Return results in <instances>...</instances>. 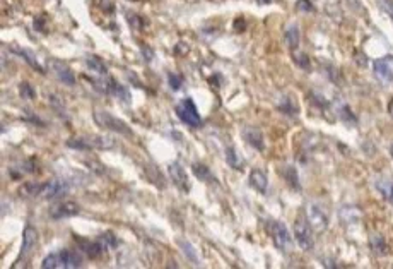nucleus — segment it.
<instances>
[{
  "mask_svg": "<svg viewBox=\"0 0 393 269\" xmlns=\"http://www.w3.org/2000/svg\"><path fill=\"white\" fill-rule=\"evenodd\" d=\"M373 69L378 79H381L386 84H393V55L378 58L373 64Z\"/></svg>",
  "mask_w": 393,
  "mask_h": 269,
  "instance_id": "9",
  "label": "nucleus"
},
{
  "mask_svg": "<svg viewBox=\"0 0 393 269\" xmlns=\"http://www.w3.org/2000/svg\"><path fill=\"white\" fill-rule=\"evenodd\" d=\"M142 53H144V57H146V60H147V62H151V60H152V55H154V53H152L151 48H146V47H144V45H142Z\"/></svg>",
  "mask_w": 393,
  "mask_h": 269,
  "instance_id": "34",
  "label": "nucleus"
},
{
  "mask_svg": "<svg viewBox=\"0 0 393 269\" xmlns=\"http://www.w3.org/2000/svg\"><path fill=\"white\" fill-rule=\"evenodd\" d=\"M168 173L171 177V180L174 182V185L178 187L180 190L183 192H188L190 190V180H188V175H187V170H185L178 161L171 163L168 167Z\"/></svg>",
  "mask_w": 393,
  "mask_h": 269,
  "instance_id": "11",
  "label": "nucleus"
},
{
  "mask_svg": "<svg viewBox=\"0 0 393 269\" xmlns=\"http://www.w3.org/2000/svg\"><path fill=\"white\" fill-rule=\"evenodd\" d=\"M391 156H393V146H391Z\"/></svg>",
  "mask_w": 393,
  "mask_h": 269,
  "instance_id": "37",
  "label": "nucleus"
},
{
  "mask_svg": "<svg viewBox=\"0 0 393 269\" xmlns=\"http://www.w3.org/2000/svg\"><path fill=\"white\" fill-rule=\"evenodd\" d=\"M11 52L12 53H17V55H21L22 58H24L28 64L33 67L34 70H38L39 74H45V69L43 65L38 62V58H36V55L31 50H28V48H21V47H11Z\"/></svg>",
  "mask_w": 393,
  "mask_h": 269,
  "instance_id": "16",
  "label": "nucleus"
},
{
  "mask_svg": "<svg viewBox=\"0 0 393 269\" xmlns=\"http://www.w3.org/2000/svg\"><path fill=\"white\" fill-rule=\"evenodd\" d=\"M128 22H130V26L132 28H135V29H139L141 28V22H139V16L137 14H128Z\"/></svg>",
  "mask_w": 393,
  "mask_h": 269,
  "instance_id": "33",
  "label": "nucleus"
},
{
  "mask_svg": "<svg viewBox=\"0 0 393 269\" xmlns=\"http://www.w3.org/2000/svg\"><path fill=\"white\" fill-rule=\"evenodd\" d=\"M250 183L253 189H256L261 194L267 192V187H269V180H267V175H265L261 170H251L250 173Z\"/></svg>",
  "mask_w": 393,
  "mask_h": 269,
  "instance_id": "17",
  "label": "nucleus"
},
{
  "mask_svg": "<svg viewBox=\"0 0 393 269\" xmlns=\"http://www.w3.org/2000/svg\"><path fill=\"white\" fill-rule=\"evenodd\" d=\"M93 119L101 129H106V131H113L118 134H125V136H132V131L126 125L123 120L116 119L115 115L110 113L106 110H94L93 111Z\"/></svg>",
  "mask_w": 393,
  "mask_h": 269,
  "instance_id": "2",
  "label": "nucleus"
},
{
  "mask_svg": "<svg viewBox=\"0 0 393 269\" xmlns=\"http://www.w3.org/2000/svg\"><path fill=\"white\" fill-rule=\"evenodd\" d=\"M82 266V257L77 252H72V250H58L47 255L41 262L43 269H52V267H62V269H75Z\"/></svg>",
  "mask_w": 393,
  "mask_h": 269,
  "instance_id": "1",
  "label": "nucleus"
},
{
  "mask_svg": "<svg viewBox=\"0 0 393 269\" xmlns=\"http://www.w3.org/2000/svg\"><path fill=\"white\" fill-rule=\"evenodd\" d=\"M306 219L316 233H323L328 228V223H330L327 211L320 204H310L306 208Z\"/></svg>",
  "mask_w": 393,
  "mask_h": 269,
  "instance_id": "6",
  "label": "nucleus"
},
{
  "mask_svg": "<svg viewBox=\"0 0 393 269\" xmlns=\"http://www.w3.org/2000/svg\"><path fill=\"white\" fill-rule=\"evenodd\" d=\"M258 4H270V0H258Z\"/></svg>",
  "mask_w": 393,
  "mask_h": 269,
  "instance_id": "36",
  "label": "nucleus"
},
{
  "mask_svg": "<svg viewBox=\"0 0 393 269\" xmlns=\"http://www.w3.org/2000/svg\"><path fill=\"white\" fill-rule=\"evenodd\" d=\"M85 65H88V69L93 70L94 74H98V75H108V67H106V64H105V62H103L99 57H96V55H91V57L85 58Z\"/></svg>",
  "mask_w": 393,
  "mask_h": 269,
  "instance_id": "18",
  "label": "nucleus"
},
{
  "mask_svg": "<svg viewBox=\"0 0 393 269\" xmlns=\"http://www.w3.org/2000/svg\"><path fill=\"white\" fill-rule=\"evenodd\" d=\"M228 163L236 170H239V167H241V161L238 160V155H236V149H234V147H229L228 149Z\"/></svg>",
  "mask_w": 393,
  "mask_h": 269,
  "instance_id": "26",
  "label": "nucleus"
},
{
  "mask_svg": "<svg viewBox=\"0 0 393 269\" xmlns=\"http://www.w3.org/2000/svg\"><path fill=\"white\" fill-rule=\"evenodd\" d=\"M192 170H193V173H195V177L198 178V180H202V182H212V180H214V177H212L210 170L207 168L205 165L195 163V165L192 167Z\"/></svg>",
  "mask_w": 393,
  "mask_h": 269,
  "instance_id": "22",
  "label": "nucleus"
},
{
  "mask_svg": "<svg viewBox=\"0 0 393 269\" xmlns=\"http://www.w3.org/2000/svg\"><path fill=\"white\" fill-rule=\"evenodd\" d=\"M36 244H38V232H36L33 226H26L24 233H22V247H21V254H19L17 262H19L21 259H28L29 255L33 254Z\"/></svg>",
  "mask_w": 393,
  "mask_h": 269,
  "instance_id": "12",
  "label": "nucleus"
},
{
  "mask_svg": "<svg viewBox=\"0 0 393 269\" xmlns=\"http://www.w3.org/2000/svg\"><path fill=\"white\" fill-rule=\"evenodd\" d=\"M34 28L38 31H41V33H45V17L43 16H39L34 19Z\"/></svg>",
  "mask_w": 393,
  "mask_h": 269,
  "instance_id": "32",
  "label": "nucleus"
},
{
  "mask_svg": "<svg viewBox=\"0 0 393 269\" xmlns=\"http://www.w3.org/2000/svg\"><path fill=\"white\" fill-rule=\"evenodd\" d=\"M168 81H169L171 89H174V91H178V89L182 88V84H183V78H182V75L173 74V72L168 75Z\"/></svg>",
  "mask_w": 393,
  "mask_h": 269,
  "instance_id": "27",
  "label": "nucleus"
},
{
  "mask_svg": "<svg viewBox=\"0 0 393 269\" xmlns=\"http://www.w3.org/2000/svg\"><path fill=\"white\" fill-rule=\"evenodd\" d=\"M294 60H296V64L297 65H301V67H308L310 65V60H308V57L304 55V53H299V55H294Z\"/></svg>",
  "mask_w": 393,
  "mask_h": 269,
  "instance_id": "30",
  "label": "nucleus"
},
{
  "mask_svg": "<svg viewBox=\"0 0 393 269\" xmlns=\"http://www.w3.org/2000/svg\"><path fill=\"white\" fill-rule=\"evenodd\" d=\"M379 6L383 7V11H385L393 21V0H379Z\"/></svg>",
  "mask_w": 393,
  "mask_h": 269,
  "instance_id": "28",
  "label": "nucleus"
},
{
  "mask_svg": "<svg viewBox=\"0 0 393 269\" xmlns=\"http://www.w3.org/2000/svg\"><path fill=\"white\" fill-rule=\"evenodd\" d=\"M369 245H371V250L376 255H385L386 254V242H385V237L383 235H371L369 237Z\"/></svg>",
  "mask_w": 393,
  "mask_h": 269,
  "instance_id": "19",
  "label": "nucleus"
},
{
  "mask_svg": "<svg viewBox=\"0 0 393 269\" xmlns=\"http://www.w3.org/2000/svg\"><path fill=\"white\" fill-rule=\"evenodd\" d=\"M313 228L310 226L308 219H306L302 214L296 218L294 221V237H296V242L297 245L302 249V250H311L313 249V233H311Z\"/></svg>",
  "mask_w": 393,
  "mask_h": 269,
  "instance_id": "5",
  "label": "nucleus"
},
{
  "mask_svg": "<svg viewBox=\"0 0 393 269\" xmlns=\"http://www.w3.org/2000/svg\"><path fill=\"white\" fill-rule=\"evenodd\" d=\"M281 110L286 111L287 115H294V111H296V108L292 106L291 100H287V98H286V101H284V105H281Z\"/></svg>",
  "mask_w": 393,
  "mask_h": 269,
  "instance_id": "31",
  "label": "nucleus"
},
{
  "mask_svg": "<svg viewBox=\"0 0 393 269\" xmlns=\"http://www.w3.org/2000/svg\"><path fill=\"white\" fill-rule=\"evenodd\" d=\"M286 43L289 45V48H297V45H299V28H297L296 24L289 26V28L286 29Z\"/></svg>",
  "mask_w": 393,
  "mask_h": 269,
  "instance_id": "21",
  "label": "nucleus"
},
{
  "mask_svg": "<svg viewBox=\"0 0 393 269\" xmlns=\"http://www.w3.org/2000/svg\"><path fill=\"white\" fill-rule=\"evenodd\" d=\"M93 84H94V88H96L98 91L105 93V95L116 96L118 100L126 103V105L130 103V91L126 89V86H121L118 81H116L115 78H111V75H106V78H103L101 81L94 79Z\"/></svg>",
  "mask_w": 393,
  "mask_h": 269,
  "instance_id": "4",
  "label": "nucleus"
},
{
  "mask_svg": "<svg viewBox=\"0 0 393 269\" xmlns=\"http://www.w3.org/2000/svg\"><path fill=\"white\" fill-rule=\"evenodd\" d=\"M243 137H245V141L250 144L251 147H255V149L261 151L264 149V134H261L260 129L256 127H245L243 129Z\"/></svg>",
  "mask_w": 393,
  "mask_h": 269,
  "instance_id": "14",
  "label": "nucleus"
},
{
  "mask_svg": "<svg viewBox=\"0 0 393 269\" xmlns=\"http://www.w3.org/2000/svg\"><path fill=\"white\" fill-rule=\"evenodd\" d=\"M296 7L299 9V11H304V12H311V11H315V7L311 6L310 0H297V2H296Z\"/></svg>",
  "mask_w": 393,
  "mask_h": 269,
  "instance_id": "29",
  "label": "nucleus"
},
{
  "mask_svg": "<svg viewBox=\"0 0 393 269\" xmlns=\"http://www.w3.org/2000/svg\"><path fill=\"white\" fill-rule=\"evenodd\" d=\"M19 93H21V96L24 98V100H33V98H34V89L31 88L28 83H21L19 84Z\"/></svg>",
  "mask_w": 393,
  "mask_h": 269,
  "instance_id": "25",
  "label": "nucleus"
},
{
  "mask_svg": "<svg viewBox=\"0 0 393 269\" xmlns=\"http://www.w3.org/2000/svg\"><path fill=\"white\" fill-rule=\"evenodd\" d=\"M50 67H52L53 74L57 75V79L60 81V83L67 84V86H74V84H75V75H74L72 69L65 64V62L52 60V62H50Z\"/></svg>",
  "mask_w": 393,
  "mask_h": 269,
  "instance_id": "13",
  "label": "nucleus"
},
{
  "mask_svg": "<svg viewBox=\"0 0 393 269\" xmlns=\"http://www.w3.org/2000/svg\"><path fill=\"white\" fill-rule=\"evenodd\" d=\"M376 189L381 194L388 203L393 204V182L390 180H378L376 182Z\"/></svg>",
  "mask_w": 393,
  "mask_h": 269,
  "instance_id": "20",
  "label": "nucleus"
},
{
  "mask_svg": "<svg viewBox=\"0 0 393 269\" xmlns=\"http://www.w3.org/2000/svg\"><path fill=\"white\" fill-rule=\"evenodd\" d=\"M282 175L289 182V185L294 187V189H299V177H297V170L294 167H286L282 170Z\"/></svg>",
  "mask_w": 393,
  "mask_h": 269,
  "instance_id": "23",
  "label": "nucleus"
},
{
  "mask_svg": "<svg viewBox=\"0 0 393 269\" xmlns=\"http://www.w3.org/2000/svg\"><path fill=\"white\" fill-rule=\"evenodd\" d=\"M174 110H176V115H178V119L182 120L185 125H188V127L198 129L202 125L200 113H198L197 105H195V101H193L192 98H183V100H180Z\"/></svg>",
  "mask_w": 393,
  "mask_h": 269,
  "instance_id": "3",
  "label": "nucleus"
},
{
  "mask_svg": "<svg viewBox=\"0 0 393 269\" xmlns=\"http://www.w3.org/2000/svg\"><path fill=\"white\" fill-rule=\"evenodd\" d=\"M80 249L82 252L91 259H98L105 254V250L108 249L105 244L101 242H88V240H80Z\"/></svg>",
  "mask_w": 393,
  "mask_h": 269,
  "instance_id": "15",
  "label": "nucleus"
},
{
  "mask_svg": "<svg viewBox=\"0 0 393 269\" xmlns=\"http://www.w3.org/2000/svg\"><path fill=\"white\" fill-rule=\"evenodd\" d=\"M388 111H390V115L393 117V98L390 100V103H388Z\"/></svg>",
  "mask_w": 393,
  "mask_h": 269,
  "instance_id": "35",
  "label": "nucleus"
},
{
  "mask_svg": "<svg viewBox=\"0 0 393 269\" xmlns=\"http://www.w3.org/2000/svg\"><path fill=\"white\" fill-rule=\"evenodd\" d=\"M99 240H101L103 244L106 245V247H111V249H115L116 245H118V239H116L115 233H111V232L103 233V235L99 237Z\"/></svg>",
  "mask_w": 393,
  "mask_h": 269,
  "instance_id": "24",
  "label": "nucleus"
},
{
  "mask_svg": "<svg viewBox=\"0 0 393 269\" xmlns=\"http://www.w3.org/2000/svg\"><path fill=\"white\" fill-rule=\"evenodd\" d=\"M69 192V183L63 180H48L43 183H38V197L41 199H58Z\"/></svg>",
  "mask_w": 393,
  "mask_h": 269,
  "instance_id": "7",
  "label": "nucleus"
},
{
  "mask_svg": "<svg viewBox=\"0 0 393 269\" xmlns=\"http://www.w3.org/2000/svg\"><path fill=\"white\" fill-rule=\"evenodd\" d=\"M269 233L272 237L274 245L279 250H286L291 244V235H289V230L286 228V225L281 221H269Z\"/></svg>",
  "mask_w": 393,
  "mask_h": 269,
  "instance_id": "8",
  "label": "nucleus"
},
{
  "mask_svg": "<svg viewBox=\"0 0 393 269\" xmlns=\"http://www.w3.org/2000/svg\"><path fill=\"white\" fill-rule=\"evenodd\" d=\"M80 213V206L77 203H72V201H65V203H58L50 209V216L53 219H65L77 216Z\"/></svg>",
  "mask_w": 393,
  "mask_h": 269,
  "instance_id": "10",
  "label": "nucleus"
}]
</instances>
